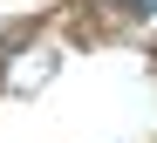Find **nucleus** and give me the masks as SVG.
Wrapping results in <instances>:
<instances>
[{
	"instance_id": "f257e3e1",
	"label": "nucleus",
	"mask_w": 157,
	"mask_h": 143,
	"mask_svg": "<svg viewBox=\"0 0 157 143\" xmlns=\"http://www.w3.org/2000/svg\"><path fill=\"white\" fill-rule=\"evenodd\" d=\"M130 7H137V14H157V0H130Z\"/></svg>"
}]
</instances>
